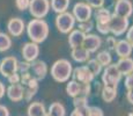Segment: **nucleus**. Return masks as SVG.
<instances>
[{
    "label": "nucleus",
    "instance_id": "5",
    "mask_svg": "<svg viewBox=\"0 0 133 116\" xmlns=\"http://www.w3.org/2000/svg\"><path fill=\"white\" fill-rule=\"evenodd\" d=\"M129 27H130L129 19L118 16V15H115V14L111 15V17L109 20V29H110V33L115 37L124 35L126 33V30L129 29Z\"/></svg>",
    "mask_w": 133,
    "mask_h": 116
},
{
    "label": "nucleus",
    "instance_id": "30",
    "mask_svg": "<svg viewBox=\"0 0 133 116\" xmlns=\"http://www.w3.org/2000/svg\"><path fill=\"white\" fill-rule=\"evenodd\" d=\"M78 29L80 32H82L83 34H90V32L94 29V23L91 20H87V21L83 22H79L78 25Z\"/></svg>",
    "mask_w": 133,
    "mask_h": 116
},
{
    "label": "nucleus",
    "instance_id": "41",
    "mask_svg": "<svg viewBox=\"0 0 133 116\" xmlns=\"http://www.w3.org/2000/svg\"><path fill=\"white\" fill-rule=\"evenodd\" d=\"M0 116H11L8 108L4 105H0Z\"/></svg>",
    "mask_w": 133,
    "mask_h": 116
},
{
    "label": "nucleus",
    "instance_id": "6",
    "mask_svg": "<svg viewBox=\"0 0 133 116\" xmlns=\"http://www.w3.org/2000/svg\"><path fill=\"white\" fill-rule=\"evenodd\" d=\"M50 8V0H30L28 9L34 19H44Z\"/></svg>",
    "mask_w": 133,
    "mask_h": 116
},
{
    "label": "nucleus",
    "instance_id": "2",
    "mask_svg": "<svg viewBox=\"0 0 133 116\" xmlns=\"http://www.w3.org/2000/svg\"><path fill=\"white\" fill-rule=\"evenodd\" d=\"M72 72H73L72 63L65 58L56 60L50 70L51 77L53 78V80L57 82H67L72 77Z\"/></svg>",
    "mask_w": 133,
    "mask_h": 116
},
{
    "label": "nucleus",
    "instance_id": "12",
    "mask_svg": "<svg viewBox=\"0 0 133 116\" xmlns=\"http://www.w3.org/2000/svg\"><path fill=\"white\" fill-rule=\"evenodd\" d=\"M114 14L129 19L133 14V4L130 0H117L115 4Z\"/></svg>",
    "mask_w": 133,
    "mask_h": 116
},
{
    "label": "nucleus",
    "instance_id": "46",
    "mask_svg": "<svg viewBox=\"0 0 133 116\" xmlns=\"http://www.w3.org/2000/svg\"><path fill=\"white\" fill-rule=\"evenodd\" d=\"M132 113H133V112H132Z\"/></svg>",
    "mask_w": 133,
    "mask_h": 116
},
{
    "label": "nucleus",
    "instance_id": "32",
    "mask_svg": "<svg viewBox=\"0 0 133 116\" xmlns=\"http://www.w3.org/2000/svg\"><path fill=\"white\" fill-rule=\"evenodd\" d=\"M96 29L101 35H108L110 34L109 29V22L108 23H98L96 22Z\"/></svg>",
    "mask_w": 133,
    "mask_h": 116
},
{
    "label": "nucleus",
    "instance_id": "42",
    "mask_svg": "<svg viewBox=\"0 0 133 116\" xmlns=\"http://www.w3.org/2000/svg\"><path fill=\"white\" fill-rule=\"evenodd\" d=\"M126 99H127V101H129L130 103L133 105V88H131V89H127V93H126Z\"/></svg>",
    "mask_w": 133,
    "mask_h": 116
},
{
    "label": "nucleus",
    "instance_id": "40",
    "mask_svg": "<svg viewBox=\"0 0 133 116\" xmlns=\"http://www.w3.org/2000/svg\"><path fill=\"white\" fill-rule=\"evenodd\" d=\"M126 41L131 44V46L133 48V26L132 27H129V29L126 30Z\"/></svg>",
    "mask_w": 133,
    "mask_h": 116
},
{
    "label": "nucleus",
    "instance_id": "11",
    "mask_svg": "<svg viewBox=\"0 0 133 116\" xmlns=\"http://www.w3.org/2000/svg\"><path fill=\"white\" fill-rule=\"evenodd\" d=\"M25 30V23L21 17H12L7 22V32L13 37H19Z\"/></svg>",
    "mask_w": 133,
    "mask_h": 116
},
{
    "label": "nucleus",
    "instance_id": "22",
    "mask_svg": "<svg viewBox=\"0 0 133 116\" xmlns=\"http://www.w3.org/2000/svg\"><path fill=\"white\" fill-rule=\"evenodd\" d=\"M70 2L71 0H50V7L53 12L59 14V13L67 12Z\"/></svg>",
    "mask_w": 133,
    "mask_h": 116
},
{
    "label": "nucleus",
    "instance_id": "7",
    "mask_svg": "<svg viewBox=\"0 0 133 116\" xmlns=\"http://www.w3.org/2000/svg\"><path fill=\"white\" fill-rule=\"evenodd\" d=\"M72 15L74 16L76 22H83L87 20L91 19V15H93V8L87 4L86 1H80L76 2L73 6L72 9Z\"/></svg>",
    "mask_w": 133,
    "mask_h": 116
},
{
    "label": "nucleus",
    "instance_id": "17",
    "mask_svg": "<svg viewBox=\"0 0 133 116\" xmlns=\"http://www.w3.org/2000/svg\"><path fill=\"white\" fill-rule=\"evenodd\" d=\"M116 66L122 76H127L130 73H133V58H119V60L116 63Z\"/></svg>",
    "mask_w": 133,
    "mask_h": 116
},
{
    "label": "nucleus",
    "instance_id": "29",
    "mask_svg": "<svg viewBox=\"0 0 133 116\" xmlns=\"http://www.w3.org/2000/svg\"><path fill=\"white\" fill-rule=\"evenodd\" d=\"M12 46V38L6 33H0V52L9 50Z\"/></svg>",
    "mask_w": 133,
    "mask_h": 116
},
{
    "label": "nucleus",
    "instance_id": "43",
    "mask_svg": "<svg viewBox=\"0 0 133 116\" xmlns=\"http://www.w3.org/2000/svg\"><path fill=\"white\" fill-rule=\"evenodd\" d=\"M5 93H6V87H5V84L2 81H0V100L4 97Z\"/></svg>",
    "mask_w": 133,
    "mask_h": 116
},
{
    "label": "nucleus",
    "instance_id": "8",
    "mask_svg": "<svg viewBox=\"0 0 133 116\" xmlns=\"http://www.w3.org/2000/svg\"><path fill=\"white\" fill-rule=\"evenodd\" d=\"M17 64H19V60L14 56H8V57L2 58L0 60V74L5 78H7L11 74L16 73Z\"/></svg>",
    "mask_w": 133,
    "mask_h": 116
},
{
    "label": "nucleus",
    "instance_id": "3",
    "mask_svg": "<svg viewBox=\"0 0 133 116\" xmlns=\"http://www.w3.org/2000/svg\"><path fill=\"white\" fill-rule=\"evenodd\" d=\"M122 74L118 71L115 64H110V65L103 68V71L101 73V78H102V84L103 86H111V87H117L122 79Z\"/></svg>",
    "mask_w": 133,
    "mask_h": 116
},
{
    "label": "nucleus",
    "instance_id": "39",
    "mask_svg": "<svg viewBox=\"0 0 133 116\" xmlns=\"http://www.w3.org/2000/svg\"><path fill=\"white\" fill-rule=\"evenodd\" d=\"M124 85H125V87H126V89L133 88V73H130V74H127V76H125Z\"/></svg>",
    "mask_w": 133,
    "mask_h": 116
},
{
    "label": "nucleus",
    "instance_id": "19",
    "mask_svg": "<svg viewBox=\"0 0 133 116\" xmlns=\"http://www.w3.org/2000/svg\"><path fill=\"white\" fill-rule=\"evenodd\" d=\"M71 57L76 63H86L89 58H90V53L86 50L83 46H78L74 48L71 51Z\"/></svg>",
    "mask_w": 133,
    "mask_h": 116
},
{
    "label": "nucleus",
    "instance_id": "28",
    "mask_svg": "<svg viewBox=\"0 0 133 116\" xmlns=\"http://www.w3.org/2000/svg\"><path fill=\"white\" fill-rule=\"evenodd\" d=\"M73 106H74V109L86 112V109L88 108V97L80 96V95L73 97Z\"/></svg>",
    "mask_w": 133,
    "mask_h": 116
},
{
    "label": "nucleus",
    "instance_id": "21",
    "mask_svg": "<svg viewBox=\"0 0 133 116\" xmlns=\"http://www.w3.org/2000/svg\"><path fill=\"white\" fill-rule=\"evenodd\" d=\"M101 96L104 102H112L117 97V87L111 86H102L101 88Z\"/></svg>",
    "mask_w": 133,
    "mask_h": 116
},
{
    "label": "nucleus",
    "instance_id": "34",
    "mask_svg": "<svg viewBox=\"0 0 133 116\" xmlns=\"http://www.w3.org/2000/svg\"><path fill=\"white\" fill-rule=\"evenodd\" d=\"M29 4H30V0H15V6L21 12L27 11L29 8Z\"/></svg>",
    "mask_w": 133,
    "mask_h": 116
},
{
    "label": "nucleus",
    "instance_id": "31",
    "mask_svg": "<svg viewBox=\"0 0 133 116\" xmlns=\"http://www.w3.org/2000/svg\"><path fill=\"white\" fill-rule=\"evenodd\" d=\"M85 116H104L103 110L96 106H88L85 112Z\"/></svg>",
    "mask_w": 133,
    "mask_h": 116
},
{
    "label": "nucleus",
    "instance_id": "33",
    "mask_svg": "<svg viewBox=\"0 0 133 116\" xmlns=\"http://www.w3.org/2000/svg\"><path fill=\"white\" fill-rule=\"evenodd\" d=\"M105 44H107V50L109 51H115V48H116V44H117V40L114 35L111 36H108L105 40Z\"/></svg>",
    "mask_w": 133,
    "mask_h": 116
},
{
    "label": "nucleus",
    "instance_id": "27",
    "mask_svg": "<svg viewBox=\"0 0 133 116\" xmlns=\"http://www.w3.org/2000/svg\"><path fill=\"white\" fill-rule=\"evenodd\" d=\"M86 63H87L86 66L89 69V71L93 73L94 77L99 76V74L102 73V71H103V66H102L101 64H99L98 62L96 60V58H93V59L89 58L88 60L86 62Z\"/></svg>",
    "mask_w": 133,
    "mask_h": 116
},
{
    "label": "nucleus",
    "instance_id": "45",
    "mask_svg": "<svg viewBox=\"0 0 133 116\" xmlns=\"http://www.w3.org/2000/svg\"><path fill=\"white\" fill-rule=\"evenodd\" d=\"M126 116H133V113H132V112H131V113H129V114H127Z\"/></svg>",
    "mask_w": 133,
    "mask_h": 116
},
{
    "label": "nucleus",
    "instance_id": "37",
    "mask_svg": "<svg viewBox=\"0 0 133 116\" xmlns=\"http://www.w3.org/2000/svg\"><path fill=\"white\" fill-rule=\"evenodd\" d=\"M86 2L91 7V8L97 9V8H101V7H103L105 0H86Z\"/></svg>",
    "mask_w": 133,
    "mask_h": 116
},
{
    "label": "nucleus",
    "instance_id": "38",
    "mask_svg": "<svg viewBox=\"0 0 133 116\" xmlns=\"http://www.w3.org/2000/svg\"><path fill=\"white\" fill-rule=\"evenodd\" d=\"M7 81L9 82V84H20V80H21V77H20V73L19 72H16V73H13L11 74L9 77H7Z\"/></svg>",
    "mask_w": 133,
    "mask_h": 116
},
{
    "label": "nucleus",
    "instance_id": "9",
    "mask_svg": "<svg viewBox=\"0 0 133 116\" xmlns=\"http://www.w3.org/2000/svg\"><path fill=\"white\" fill-rule=\"evenodd\" d=\"M72 77L74 80L79 81L80 84H91L94 78H95L86 65L78 66V68L73 69Z\"/></svg>",
    "mask_w": 133,
    "mask_h": 116
},
{
    "label": "nucleus",
    "instance_id": "20",
    "mask_svg": "<svg viewBox=\"0 0 133 116\" xmlns=\"http://www.w3.org/2000/svg\"><path fill=\"white\" fill-rule=\"evenodd\" d=\"M28 116H46V108L42 102H31L27 109Z\"/></svg>",
    "mask_w": 133,
    "mask_h": 116
},
{
    "label": "nucleus",
    "instance_id": "14",
    "mask_svg": "<svg viewBox=\"0 0 133 116\" xmlns=\"http://www.w3.org/2000/svg\"><path fill=\"white\" fill-rule=\"evenodd\" d=\"M82 46L89 53L97 52V50L102 46V38L97 34H87L83 40Z\"/></svg>",
    "mask_w": 133,
    "mask_h": 116
},
{
    "label": "nucleus",
    "instance_id": "13",
    "mask_svg": "<svg viewBox=\"0 0 133 116\" xmlns=\"http://www.w3.org/2000/svg\"><path fill=\"white\" fill-rule=\"evenodd\" d=\"M48 71H49L48 65L44 60L36 59V60H34V62L30 63V72H31L32 77L38 81L43 80V79L46 77Z\"/></svg>",
    "mask_w": 133,
    "mask_h": 116
},
{
    "label": "nucleus",
    "instance_id": "15",
    "mask_svg": "<svg viewBox=\"0 0 133 116\" xmlns=\"http://www.w3.org/2000/svg\"><path fill=\"white\" fill-rule=\"evenodd\" d=\"M6 94L13 102H20L23 100V87L21 84H12L6 88Z\"/></svg>",
    "mask_w": 133,
    "mask_h": 116
},
{
    "label": "nucleus",
    "instance_id": "18",
    "mask_svg": "<svg viewBox=\"0 0 133 116\" xmlns=\"http://www.w3.org/2000/svg\"><path fill=\"white\" fill-rule=\"evenodd\" d=\"M85 36L86 34H83L79 29H73L68 34V44H70V48L74 49V48H78V46H82Z\"/></svg>",
    "mask_w": 133,
    "mask_h": 116
},
{
    "label": "nucleus",
    "instance_id": "10",
    "mask_svg": "<svg viewBox=\"0 0 133 116\" xmlns=\"http://www.w3.org/2000/svg\"><path fill=\"white\" fill-rule=\"evenodd\" d=\"M39 44H37V43H34V42H27L24 43L23 46H22V57L25 62H29V63H31V62L36 60L38 58V56H39Z\"/></svg>",
    "mask_w": 133,
    "mask_h": 116
},
{
    "label": "nucleus",
    "instance_id": "4",
    "mask_svg": "<svg viewBox=\"0 0 133 116\" xmlns=\"http://www.w3.org/2000/svg\"><path fill=\"white\" fill-rule=\"evenodd\" d=\"M75 19L72 15V13L70 12L59 13L55 20L56 27H57L58 32L61 34H70L75 27Z\"/></svg>",
    "mask_w": 133,
    "mask_h": 116
},
{
    "label": "nucleus",
    "instance_id": "35",
    "mask_svg": "<svg viewBox=\"0 0 133 116\" xmlns=\"http://www.w3.org/2000/svg\"><path fill=\"white\" fill-rule=\"evenodd\" d=\"M91 92V86L90 84H80V96H86L88 97Z\"/></svg>",
    "mask_w": 133,
    "mask_h": 116
},
{
    "label": "nucleus",
    "instance_id": "1",
    "mask_svg": "<svg viewBox=\"0 0 133 116\" xmlns=\"http://www.w3.org/2000/svg\"><path fill=\"white\" fill-rule=\"evenodd\" d=\"M25 30H27V35L30 38V41L37 44L44 42L50 33L48 22L43 19H32L31 21L28 22Z\"/></svg>",
    "mask_w": 133,
    "mask_h": 116
},
{
    "label": "nucleus",
    "instance_id": "16",
    "mask_svg": "<svg viewBox=\"0 0 133 116\" xmlns=\"http://www.w3.org/2000/svg\"><path fill=\"white\" fill-rule=\"evenodd\" d=\"M133 48L131 46L126 40H119L117 41L116 48H115V52L119 58H125V57H131Z\"/></svg>",
    "mask_w": 133,
    "mask_h": 116
},
{
    "label": "nucleus",
    "instance_id": "24",
    "mask_svg": "<svg viewBox=\"0 0 133 116\" xmlns=\"http://www.w3.org/2000/svg\"><path fill=\"white\" fill-rule=\"evenodd\" d=\"M111 13H110L109 9L104 8V7H101V8H97L95 13H94V16H95L96 22L98 23H108L110 17H111Z\"/></svg>",
    "mask_w": 133,
    "mask_h": 116
},
{
    "label": "nucleus",
    "instance_id": "23",
    "mask_svg": "<svg viewBox=\"0 0 133 116\" xmlns=\"http://www.w3.org/2000/svg\"><path fill=\"white\" fill-rule=\"evenodd\" d=\"M46 116H66V108L60 102H53L46 110Z\"/></svg>",
    "mask_w": 133,
    "mask_h": 116
},
{
    "label": "nucleus",
    "instance_id": "36",
    "mask_svg": "<svg viewBox=\"0 0 133 116\" xmlns=\"http://www.w3.org/2000/svg\"><path fill=\"white\" fill-rule=\"evenodd\" d=\"M30 71V63L29 62H19L17 64V72L20 74L21 73H25V72H29Z\"/></svg>",
    "mask_w": 133,
    "mask_h": 116
},
{
    "label": "nucleus",
    "instance_id": "25",
    "mask_svg": "<svg viewBox=\"0 0 133 116\" xmlns=\"http://www.w3.org/2000/svg\"><path fill=\"white\" fill-rule=\"evenodd\" d=\"M66 93L71 97L79 96V94H80V82L74 80V79L68 80L67 84H66Z\"/></svg>",
    "mask_w": 133,
    "mask_h": 116
},
{
    "label": "nucleus",
    "instance_id": "26",
    "mask_svg": "<svg viewBox=\"0 0 133 116\" xmlns=\"http://www.w3.org/2000/svg\"><path fill=\"white\" fill-rule=\"evenodd\" d=\"M96 60L101 64L103 68L110 65L112 63V56H111V52L109 50H102L97 53L96 56Z\"/></svg>",
    "mask_w": 133,
    "mask_h": 116
},
{
    "label": "nucleus",
    "instance_id": "44",
    "mask_svg": "<svg viewBox=\"0 0 133 116\" xmlns=\"http://www.w3.org/2000/svg\"><path fill=\"white\" fill-rule=\"evenodd\" d=\"M70 116H85V112L82 110H78V109H74L72 113H71Z\"/></svg>",
    "mask_w": 133,
    "mask_h": 116
}]
</instances>
